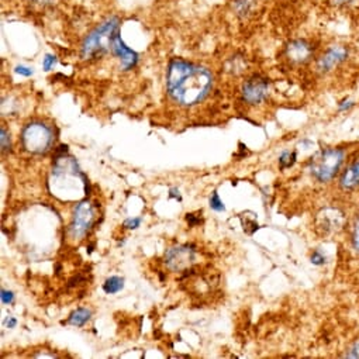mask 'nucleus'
<instances>
[{
    "instance_id": "obj_27",
    "label": "nucleus",
    "mask_w": 359,
    "mask_h": 359,
    "mask_svg": "<svg viewBox=\"0 0 359 359\" xmlns=\"http://www.w3.org/2000/svg\"><path fill=\"white\" fill-rule=\"evenodd\" d=\"M338 5H344V6H355L359 4V0H335Z\"/></svg>"
},
{
    "instance_id": "obj_9",
    "label": "nucleus",
    "mask_w": 359,
    "mask_h": 359,
    "mask_svg": "<svg viewBox=\"0 0 359 359\" xmlns=\"http://www.w3.org/2000/svg\"><path fill=\"white\" fill-rule=\"evenodd\" d=\"M344 222H345L344 213L338 209L330 208V209L323 210L321 215H318L317 224H318V229L323 230V233L328 234V233H334V231H338L339 229H342Z\"/></svg>"
},
{
    "instance_id": "obj_11",
    "label": "nucleus",
    "mask_w": 359,
    "mask_h": 359,
    "mask_svg": "<svg viewBox=\"0 0 359 359\" xmlns=\"http://www.w3.org/2000/svg\"><path fill=\"white\" fill-rule=\"evenodd\" d=\"M287 58L294 64H304L313 55V47L304 40L292 41L286 48Z\"/></svg>"
},
{
    "instance_id": "obj_24",
    "label": "nucleus",
    "mask_w": 359,
    "mask_h": 359,
    "mask_svg": "<svg viewBox=\"0 0 359 359\" xmlns=\"http://www.w3.org/2000/svg\"><path fill=\"white\" fill-rule=\"evenodd\" d=\"M346 358H359V342H355L346 352Z\"/></svg>"
},
{
    "instance_id": "obj_6",
    "label": "nucleus",
    "mask_w": 359,
    "mask_h": 359,
    "mask_svg": "<svg viewBox=\"0 0 359 359\" xmlns=\"http://www.w3.org/2000/svg\"><path fill=\"white\" fill-rule=\"evenodd\" d=\"M195 262V250L189 245L169 248L165 254V264L172 272H184Z\"/></svg>"
},
{
    "instance_id": "obj_7",
    "label": "nucleus",
    "mask_w": 359,
    "mask_h": 359,
    "mask_svg": "<svg viewBox=\"0 0 359 359\" xmlns=\"http://www.w3.org/2000/svg\"><path fill=\"white\" fill-rule=\"evenodd\" d=\"M269 92V82L262 76H252L243 85L244 100L250 104H259L264 102Z\"/></svg>"
},
{
    "instance_id": "obj_4",
    "label": "nucleus",
    "mask_w": 359,
    "mask_h": 359,
    "mask_svg": "<svg viewBox=\"0 0 359 359\" xmlns=\"http://www.w3.org/2000/svg\"><path fill=\"white\" fill-rule=\"evenodd\" d=\"M53 131L41 123H32L26 126L22 134L25 148L32 154H44L53 144Z\"/></svg>"
},
{
    "instance_id": "obj_15",
    "label": "nucleus",
    "mask_w": 359,
    "mask_h": 359,
    "mask_svg": "<svg viewBox=\"0 0 359 359\" xmlns=\"http://www.w3.org/2000/svg\"><path fill=\"white\" fill-rule=\"evenodd\" d=\"M351 244L352 248L359 252V215H356L353 223H352V229H351Z\"/></svg>"
},
{
    "instance_id": "obj_22",
    "label": "nucleus",
    "mask_w": 359,
    "mask_h": 359,
    "mask_svg": "<svg viewBox=\"0 0 359 359\" xmlns=\"http://www.w3.org/2000/svg\"><path fill=\"white\" fill-rule=\"evenodd\" d=\"M140 224H141V219H140V217H134V219H127L123 226H124L126 229L135 230V229L140 227Z\"/></svg>"
},
{
    "instance_id": "obj_10",
    "label": "nucleus",
    "mask_w": 359,
    "mask_h": 359,
    "mask_svg": "<svg viewBox=\"0 0 359 359\" xmlns=\"http://www.w3.org/2000/svg\"><path fill=\"white\" fill-rule=\"evenodd\" d=\"M111 51L121 61V67H123L124 71L131 69L133 67H135V64L138 61V55L121 41V39L117 33H116V36L113 39V43H111Z\"/></svg>"
},
{
    "instance_id": "obj_8",
    "label": "nucleus",
    "mask_w": 359,
    "mask_h": 359,
    "mask_svg": "<svg viewBox=\"0 0 359 359\" xmlns=\"http://www.w3.org/2000/svg\"><path fill=\"white\" fill-rule=\"evenodd\" d=\"M348 57V50L342 46L330 47L317 61V69L320 72H330L335 69L341 62H344Z\"/></svg>"
},
{
    "instance_id": "obj_12",
    "label": "nucleus",
    "mask_w": 359,
    "mask_h": 359,
    "mask_svg": "<svg viewBox=\"0 0 359 359\" xmlns=\"http://www.w3.org/2000/svg\"><path fill=\"white\" fill-rule=\"evenodd\" d=\"M359 187V158L351 162L341 173L339 188L345 192L353 191Z\"/></svg>"
},
{
    "instance_id": "obj_28",
    "label": "nucleus",
    "mask_w": 359,
    "mask_h": 359,
    "mask_svg": "<svg viewBox=\"0 0 359 359\" xmlns=\"http://www.w3.org/2000/svg\"><path fill=\"white\" fill-rule=\"evenodd\" d=\"M187 222H188L189 226H192V227L201 224V219H196L195 215H187Z\"/></svg>"
},
{
    "instance_id": "obj_25",
    "label": "nucleus",
    "mask_w": 359,
    "mask_h": 359,
    "mask_svg": "<svg viewBox=\"0 0 359 359\" xmlns=\"http://www.w3.org/2000/svg\"><path fill=\"white\" fill-rule=\"evenodd\" d=\"M353 106H355V102H352V100H344V102L339 103L338 110H339V111H348V110L352 109Z\"/></svg>"
},
{
    "instance_id": "obj_30",
    "label": "nucleus",
    "mask_w": 359,
    "mask_h": 359,
    "mask_svg": "<svg viewBox=\"0 0 359 359\" xmlns=\"http://www.w3.org/2000/svg\"><path fill=\"white\" fill-rule=\"evenodd\" d=\"M170 198H177V199H181V196H179V192H177L176 189H172V191H170Z\"/></svg>"
},
{
    "instance_id": "obj_14",
    "label": "nucleus",
    "mask_w": 359,
    "mask_h": 359,
    "mask_svg": "<svg viewBox=\"0 0 359 359\" xmlns=\"http://www.w3.org/2000/svg\"><path fill=\"white\" fill-rule=\"evenodd\" d=\"M124 287V279L120 276H110L104 283H103V290L107 294H114L118 293Z\"/></svg>"
},
{
    "instance_id": "obj_20",
    "label": "nucleus",
    "mask_w": 359,
    "mask_h": 359,
    "mask_svg": "<svg viewBox=\"0 0 359 359\" xmlns=\"http://www.w3.org/2000/svg\"><path fill=\"white\" fill-rule=\"evenodd\" d=\"M310 261H311L313 265L320 266V265H324V264H325V257H324L320 251H314V252L311 254V257H310Z\"/></svg>"
},
{
    "instance_id": "obj_16",
    "label": "nucleus",
    "mask_w": 359,
    "mask_h": 359,
    "mask_svg": "<svg viewBox=\"0 0 359 359\" xmlns=\"http://www.w3.org/2000/svg\"><path fill=\"white\" fill-rule=\"evenodd\" d=\"M296 152H289V151H283L282 155L279 156V165H280V169H286V168H290L293 166V163L296 162Z\"/></svg>"
},
{
    "instance_id": "obj_19",
    "label": "nucleus",
    "mask_w": 359,
    "mask_h": 359,
    "mask_svg": "<svg viewBox=\"0 0 359 359\" xmlns=\"http://www.w3.org/2000/svg\"><path fill=\"white\" fill-rule=\"evenodd\" d=\"M251 0H237V11L240 15H247L251 11Z\"/></svg>"
},
{
    "instance_id": "obj_3",
    "label": "nucleus",
    "mask_w": 359,
    "mask_h": 359,
    "mask_svg": "<svg viewBox=\"0 0 359 359\" xmlns=\"http://www.w3.org/2000/svg\"><path fill=\"white\" fill-rule=\"evenodd\" d=\"M117 27H118V19L111 18L106 20L102 26H99L93 33H90L82 46V58L83 60L95 58L103 54L109 47L111 48V43L116 36Z\"/></svg>"
},
{
    "instance_id": "obj_18",
    "label": "nucleus",
    "mask_w": 359,
    "mask_h": 359,
    "mask_svg": "<svg viewBox=\"0 0 359 359\" xmlns=\"http://www.w3.org/2000/svg\"><path fill=\"white\" fill-rule=\"evenodd\" d=\"M210 208H212L213 210H216V212H224V210H226V208H224L223 202L220 201L217 192H215L213 196H212V199H210Z\"/></svg>"
},
{
    "instance_id": "obj_23",
    "label": "nucleus",
    "mask_w": 359,
    "mask_h": 359,
    "mask_svg": "<svg viewBox=\"0 0 359 359\" xmlns=\"http://www.w3.org/2000/svg\"><path fill=\"white\" fill-rule=\"evenodd\" d=\"M55 62H57V57H55V55L48 54V55H46V58H44L43 67H44V69H46V71H50V69L55 65Z\"/></svg>"
},
{
    "instance_id": "obj_21",
    "label": "nucleus",
    "mask_w": 359,
    "mask_h": 359,
    "mask_svg": "<svg viewBox=\"0 0 359 359\" xmlns=\"http://www.w3.org/2000/svg\"><path fill=\"white\" fill-rule=\"evenodd\" d=\"M0 299H2V303H4V304H11V303H13V300H15V294H13V292H11V290L2 289V294H0Z\"/></svg>"
},
{
    "instance_id": "obj_2",
    "label": "nucleus",
    "mask_w": 359,
    "mask_h": 359,
    "mask_svg": "<svg viewBox=\"0 0 359 359\" xmlns=\"http://www.w3.org/2000/svg\"><path fill=\"white\" fill-rule=\"evenodd\" d=\"M345 161V151L341 148H327L318 151L309 162V172L320 184H328L338 175Z\"/></svg>"
},
{
    "instance_id": "obj_5",
    "label": "nucleus",
    "mask_w": 359,
    "mask_h": 359,
    "mask_svg": "<svg viewBox=\"0 0 359 359\" xmlns=\"http://www.w3.org/2000/svg\"><path fill=\"white\" fill-rule=\"evenodd\" d=\"M95 222V210L89 202H81L76 205L69 227V233L72 238H82L86 236L89 229L93 226Z\"/></svg>"
},
{
    "instance_id": "obj_13",
    "label": "nucleus",
    "mask_w": 359,
    "mask_h": 359,
    "mask_svg": "<svg viewBox=\"0 0 359 359\" xmlns=\"http://www.w3.org/2000/svg\"><path fill=\"white\" fill-rule=\"evenodd\" d=\"M90 316H92V311L88 310V309H83V307H79L76 309L68 318V323L74 327H83L89 320H90Z\"/></svg>"
},
{
    "instance_id": "obj_29",
    "label": "nucleus",
    "mask_w": 359,
    "mask_h": 359,
    "mask_svg": "<svg viewBox=\"0 0 359 359\" xmlns=\"http://www.w3.org/2000/svg\"><path fill=\"white\" fill-rule=\"evenodd\" d=\"M16 324H18V320H16V318H13V317H11V318H8V320H6V325H8L9 328H15V327H16Z\"/></svg>"
},
{
    "instance_id": "obj_1",
    "label": "nucleus",
    "mask_w": 359,
    "mask_h": 359,
    "mask_svg": "<svg viewBox=\"0 0 359 359\" xmlns=\"http://www.w3.org/2000/svg\"><path fill=\"white\" fill-rule=\"evenodd\" d=\"M213 83L212 74L198 65L175 60L169 64L166 88L169 96L182 106H194L202 102Z\"/></svg>"
},
{
    "instance_id": "obj_26",
    "label": "nucleus",
    "mask_w": 359,
    "mask_h": 359,
    "mask_svg": "<svg viewBox=\"0 0 359 359\" xmlns=\"http://www.w3.org/2000/svg\"><path fill=\"white\" fill-rule=\"evenodd\" d=\"M16 72L20 74V75H23V76H32V75H33V69H30V68H27V67H25V65H19V67L16 68Z\"/></svg>"
},
{
    "instance_id": "obj_17",
    "label": "nucleus",
    "mask_w": 359,
    "mask_h": 359,
    "mask_svg": "<svg viewBox=\"0 0 359 359\" xmlns=\"http://www.w3.org/2000/svg\"><path fill=\"white\" fill-rule=\"evenodd\" d=\"M0 147H2L4 152H6L11 148V135L5 127L0 130Z\"/></svg>"
}]
</instances>
